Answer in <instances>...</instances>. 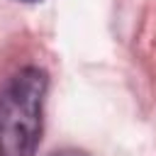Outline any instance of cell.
<instances>
[{
  "label": "cell",
  "mask_w": 156,
  "mask_h": 156,
  "mask_svg": "<svg viewBox=\"0 0 156 156\" xmlns=\"http://www.w3.org/2000/svg\"><path fill=\"white\" fill-rule=\"evenodd\" d=\"M49 156H88L85 151H78V149H61V151H54Z\"/></svg>",
  "instance_id": "2"
},
{
  "label": "cell",
  "mask_w": 156,
  "mask_h": 156,
  "mask_svg": "<svg viewBox=\"0 0 156 156\" xmlns=\"http://www.w3.org/2000/svg\"><path fill=\"white\" fill-rule=\"evenodd\" d=\"M22 2H39V0H22Z\"/></svg>",
  "instance_id": "3"
},
{
  "label": "cell",
  "mask_w": 156,
  "mask_h": 156,
  "mask_svg": "<svg viewBox=\"0 0 156 156\" xmlns=\"http://www.w3.org/2000/svg\"><path fill=\"white\" fill-rule=\"evenodd\" d=\"M49 78L37 66L20 68L0 90V156H34Z\"/></svg>",
  "instance_id": "1"
}]
</instances>
